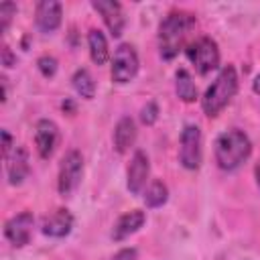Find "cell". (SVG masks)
I'll return each instance as SVG.
<instances>
[{
	"label": "cell",
	"instance_id": "cell-9",
	"mask_svg": "<svg viewBox=\"0 0 260 260\" xmlns=\"http://www.w3.org/2000/svg\"><path fill=\"white\" fill-rule=\"evenodd\" d=\"M91 6H93V10H98L102 14L104 24L108 26L112 37H120L124 32L126 18H124V10H122L120 2H116V0H93Z\"/></svg>",
	"mask_w": 260,
	"mask_h": 260
},
{
	"label": "cell",
	"instance_id": "cell-11",
	"mask_svg": "<svg viewBox=\"0 0 260 260\" xmlns=\"http://www.w3.org/2000/svg\"><path fill=\"white\" fill-rule=\"evenodd\" d=\"M57 138H59V130L57 124L43 118L37 122L35 126V144H37V152L41 158H49L57 146Z\"/></svg>",
	"mask_w": 260,
	"mask_h": 260
},
{
	"label": "cell",
	"instance_id": "cell-17",
	"mask_svg": "<svg viewBox=\"0 0 260 260\" xmlns=\"http://www.w3.org/2000/svg\"><path fill=\"white\" fill-rule=\"evenodd\" d=\"M87 47H89V57L95 65H104L108 61V41L100 28H91L87 35Z\"/></svg>",
	"mask_w": 260,
	"mask_h": 260
},
{
	"label": "cell",
	"instance_id": "cell-18",
	"mask_svg": "<svg viewBox=\"0 0 260 260\" xmlns=\"http://www.w3.org/2000/svg\"><path fill=\"white\" fill-rule=\"evenodd\" d=\"M175 89H177V95L183 100V102H195L197 100V85L193 81V77L189 75L187 69H179L177 75H175Z\"/></svg>",
	"mask_w": 260,
	"mask_h": 260
},
{
	"label": "cell",
	"instance_id": "cell-13",
	"mask_svg": "<svg viewBox=\"0 0 260 260\" xmlns=\"http://www.w3.org/2000/svg\"><path fill=\"white\" fill-rule=\"evenodd\" d=\"M73 228V215L67 209H57L51 215H45L41 232L49 238H65Z\"/></svg>",
	"mask_w": 260,
	"mask_h": 260
},
{
	"label": "cell",
	"instance_id": "cell-14",
	"mask_svg": "<svg viewBox=\"0 0 260 260\" xmlns=\"http://www.w3.org/2000/svg\"><path fill=\"white\" fill-rule=\"evenodd\" d=\"M144 221H146V213H144V211H140V209L126 211V213L120 215L118 221L114 223V228H112V238H114L116 242H120V240L132 236L134 232H138V230L144 225Z\"/></svg>",
	"mask_w": 260,
	"mask_h": 260
},
{
	"label": "cell",
	"instance_id": "cell-10",
	"mask_svg": "<svg viewBox=\"0 0 260 260\" xmlns=\"http://www.w3.org/2000/svg\"><path fill=\"white\" fill-rule=\"evenodd\" d=\"M148 173H150V165H148V156L142 152V150H136L132 154V160L128 165V173H126V185H128V191L138 195L144 185H146V179H148Z\"/></svg>",
	"mask_w": 260,
	"mask_h": 260
},
{
	"label": "cell",
	"instance_id": "cell-25",
	"mask_svg": "<svg viewBox=\"0 0 260 260\" xmlns=\"http://www.w3.org/2000/svg\"><path fill=\"white\" fill-rule=\"evenodd\" d=\"M0 136H2V154H4V158H8L10 156V148H12V136L8 134V130H2Z\"/></svg>",
	"mask_w": 260,
	"mask_h": 260
},
{
	"label": "cell",
	"instance_id": "cell-5",
	"mask_svg": "<svg viewBox=\"0 0 260 260\" xmlns=\"http://www.w3.org/2000/svg\"><path fill=\"white\" fill-rule=\"evenodd\" d=\"M138 73V55L136 49L128 43H122L112 57V81L118 85L130 83Z\"/></svg>",
	"mask_w": 260,
	"mask_h": 260
},
{
	"label": "cell",
	"instance_id": "cell-26",
	"mask_svg": "<svg viewBox=\"0 0 260 260\" xmlns=\"http://www.w3.org/2000/svg\"><path fill=\"white\" fill-rule=\"evenodd\" d=\"M2 61H4V65H6V67H12V65L16 63V59L12 57V53H10V49H8V47H2Z\"/></svg>",
	"mask_w": 260,
	"mask_h": 260
},
{
	"label": "cell",
	"instance_id": "cell-15",
	"mask_svg": "<svg viewBox=\"0 0 260 260\" xmlns=\"http://www.w3.org/2000/svg\"><path fill=\"white\" fill-rule=\"evenodd\" d=\"M136 142V124L130 116H124L118 120L116 128H114V148L124 154L126 150H130V146H134Z\"/></svg>",
	"mask_w": 260,
	"mask_h": 260
},
{
	"label": "cell",
	"instance_id": "cell-2",
	"mask_svg": "<svg viewBox=\"0 0 260 260\" xmlns=\"http://www.w3.org/2000/svg\"><path fill=\"white\" fill-rule=\"evenodd\" d=\"M252 152V142L246 132L232 128L217 136L215 140V162L221 171H236L248 160Z\"/></svg>",
	"mask_w": 260,
	"mask_h": 260
},
{
	"label": "cell",
	"instance_id": "cell-23",
	"mask_svg": "<svg viewBox=\"0 0 260 260\" xmlns=\"http://www.w3.org/2000/svg\"><path fill=\"white\" fill-rule=\"evenodd\" d=\"M140 120H142V124L152 126V124L158 120V106H156L154 102H148V104L140 110Z\"/></svg>",
	"mask_w": 260,
	"mask_h": 260
},
{
	"label": "cell",
	"instance_id": "cell-1",
	"mask_svg": "<svg viewBox=\"0 0 260 260\" xmlns=\"http://www.w3.org/2000/svg\"><path fill=\"white\" fill-rule=\"evenodd\" d=\"M195 26V16L191 12L175 10L165 16V20L158 26V51L160 57L171 61L179 55L187 32Z\"/></svg>",
	"mask_w": 260,
	"mask_h": 260
},
{
	"label": "cell",
	"instance_id": "cell-3",
	"mask_svg": "<svg viewBox=\"0 0 260 260\" xmlns=\"http://www.w3.org/2000/svg\"><path fill=\"white\" fill-rule=\"evenodd\" d=\"M236 91H238V73L234 65H225L215 77V81L203 93V100H201L203 112L207 116H217L232 102Z\"/></svg>",
	"mask_w": 260,
	"mask_h": 260
},
{
	"label": "cell",
	"instance_id": "cell-28",
	"mask_svg": "<svg viewBox=\"0 0 260 260\" xmlns=\"http://www.w3.org/2000/svg\"><path fill=\"white\" fill-rule=\"evenodd\" d=\"M254 175H256V183H258V187H260V162L256 165V169H254Z\"/></svg>",
	"mask_w": 260,
	"mask_h": 260
},
{
	"label": "cell",
	"instance_id": "cell-7",
	"mask_svg": "<svg viewBox=\"0 0 260 260\" xmlns=\"http://www.w3.org/2000/svg\"><path fill=\"white\" fill-rule=\"evenodd\" d=\"M201 130L195 124H187L181 132V146H179V160L185 169L195 171L201 167Z\"/></svg>",
	"mask_w": 260,
	"mask_h": 260
},
{
	"label": "cell",
	"instance_id": "cell-24",
	"mask_svg": "<svg viewBox=\"0 0 260 260\" xmlns=\"http://www.w3.org/2000/svg\"><path fill=\"white\" fill-rule=\"evenodd\" d=\"M112 260H138V252L136 248H122L112 256Z\"/></svg>",
	"mask_w": 260,
	"mask_h": 260
},
{
	"label": "cell",
	"instance_id": "cell-27",
	"mask_svg": "<svg viewBox=\"0 0 260 260\" xmlns=\"http://www.w3.org/2000/svg\"><path fill=\"white\" fill-rule=\"evenodd\" d=\"M252 89H254L256 93H260V73L256 75V79H254V83H252Z\"/></svg>",
	"mask_w": 260,
	"mask_h": 260
},
{
	"label": "cell",
	"instance_id": "cell-8",
	"mask_svg": "<svg viewBox=\"0 0 260 260\" xmlns=\"http://www.w3.org/2000/svg\"><path fill=\"white\" fill-rule=\"evenodd\" d=\"M32 223H35V217L30 211H22L14 217H10L6 223H4V236L6 240L16 246V248H22L30 242V236H32Z\"/></svg>",
	"mask_w": 260,
	"mask_h": 260
},
{
	"label": "cell",
	"instance_id": "cell-12",
	"mask_svg": "<svg viewBox=\"0 0 260 260\" xmlns=\"http://www.w3.org/2000/svg\"><path fill=\"white\" fill-rule=\"evenodd\" d=\"M35 22L39 30L43 32H53L61 24V4L55 0H43L37 4L35 10Z\"/></svg>",
	"mask_w": 260,
	"mask_h": 260
},
{
	"label": "cell",
	"instance_id": "cell-20",
	"mask_svg": "<svg viewBox=\"0 0 260 260\" xmlns=\"http://www.w3.org/2000/svg\"><path fill=\"white\" fill-rule=\"evenodd\" d=\"M167 199H169V189L158 179H154L146 187V191H144V203H146V207H160V205L167 203Z\"/></svg>",
	"mask_w": 260,
	"mask_h": 260
},
{
	"label": "cell",
	"instance_id": "cell-16",
	"mask_svg": "<svg viewBox=\"0 0 260 260\" xmlns=\"http://www.w3.org/2000/svg\"><path fill=\"white\" fill-rule=\"evenodd\" d=\"M8 160V167H6V173H8V181L10 185H20L28 173H30V165H28V154L24 148H14L12 156L6 158Z\"/></svg>",
	"mask_w": 260,
	"mask_h": 260
},
{
	"label": "cell",
	"instance_id": "cell-19",
	"mask_svg": "<svg viewBox=\"0 0 260 260\" xmlns=\"http://www.w3.org/2000/svg\"><path fill=\"white\" fill-rule=\"evenodd\" d=\"M71 83H73V89L85 98V100H91L95 95V81L91 77V73L87 69H77L71 77Z\"/></svg>",
	"mask_w": 260,
	"mask_h": 260
},
{
	"label": "cell",
	"instance_id": "cell-22",
	"mask_svg": "<svg viewBox=\"0 0 260 260\" xmlns=\"http://www.w3.org/2000/svg\"><path fill=\"white\" fill-rule=\"evenodd\" d=\"M37 67H39V71H41L45 77H53L55 71H57V59L51 57V55H43V57H39Z\"/></svg>",
	"mask_w": 260,
	"mask_h": 260
},
{
	"label": "cell",
	"instance_id": "cell-21",
	"mask_svg": "<svg viewBox=\"0 0 260 260\" xmlns=\"http://www.w3.org/2000/svg\"><path fill=\"white\" fill-rule=\"evenodd\" d=\"M14 14H16V4L14 2H2L0 4V32L8 30Z\"/></svg>",
	"mask_w": 260,
	"mask_h": 260
},
{
	"label": "cell",
	"instance_id": "cell-6",
	"mask_svg": "<svg viewBox=\"0 0 260 260\" xmlns=\"http://www.w3.org/2000/svg\"><path fill=\"white\" fill-rule=\"evenodd\" d=\"M81 175H83V156L79 150H69L59 165V181H57L59 193L71 195L77 189Z\"/></svg>",
	"mask_w": 260,
	"mask_h": 260
},
{
	"label": "cell",
	"instance_id": "cell-4",
	"mask_svg": "<svg viewBox=\"0 0 260 260\" xmlns=\"http://www.w3.org/2000/svg\"><path fill=\"white\" fill-rule=\"evenodd\" d=\"M187 57L199 75H207L219 65V49L211 37H199L187 47Z\"/></svg>",
	"mask_w": 260,
	"mask_h": 260
}]
</instances>
